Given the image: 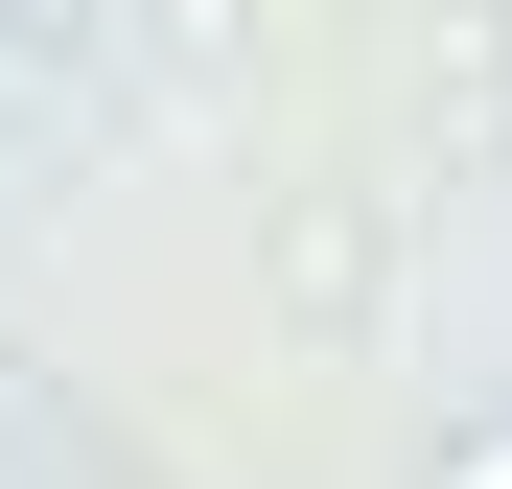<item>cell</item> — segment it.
<instances>
[{"label": "cell", "instance_id": "cell-1", "mask_svg": "<svg viewBox=\"0 0 512 489\" xmlns=\"http://www.w3.org/2000/svg\"><path fill=\"white\" fill-rule=\"evenodd\" d=\"M443 489H512V420H466V443H443Z\"/></svg>", "mask_w": 512, "mask_h": 489}]
</instances>
